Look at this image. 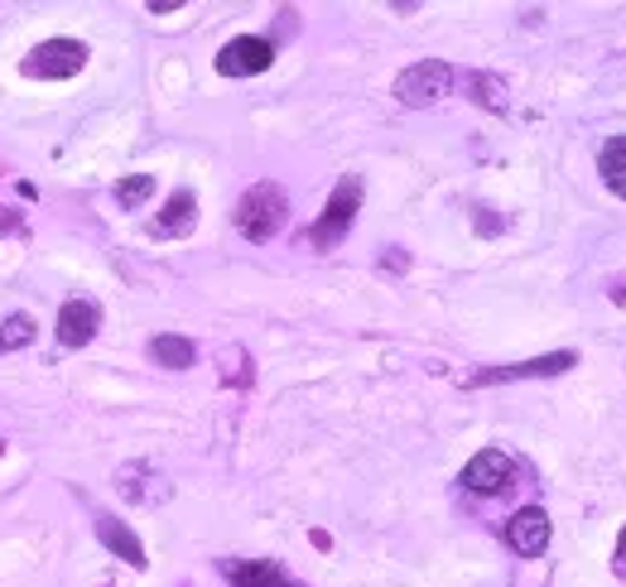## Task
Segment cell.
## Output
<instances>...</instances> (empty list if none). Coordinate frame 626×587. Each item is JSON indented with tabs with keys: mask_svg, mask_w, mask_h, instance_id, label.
<instances>
[{
	"mask_svg": "<svg viewBox=\"0 0 626 587\" xmlns=\"http://www.w3.org/2000/svg\"><path fill=\"white\" fill-rule=\"evenodd\" d=\"M468 92L477 107H487V111H506V82L501 78H491V72H468Z\"/></svg>",
	"mask_w": 626,
	"mask_h": 587,
	"instance_id": "9a60e30c",
	"label": "cell"
},
{
	"mask_svg": "<svg viewBox=\"0 0 626 587\" xmlns=\"http://www.w3.org/2000/svg\"><path fill=\"white\" fill-rule=\"evenodd\" d=\"M14 227H20V217H10L6 208H0V231H14Z\"/></svg>",
	"mask_w": 626,
	"mask_h": 587,
	"instance_id": "7402d4cb",
	"label": "cell"
},
{
	"mask_svg": "<svg viewBox=\"0 0 626 587\" xmlns=\"http://www.w3.org/2000/svg\"><path fill=\"white\" fill-rule=\"evenodd\" d=\"M458 82V72L444 63V58H425V63L405 68L396 78V97L405 107H434L439 97H448V87Z\"/></svg>",
	"mask_w": 626,
	"mask_h": 587,
	"instance_id": "5b68a950",
	"label": "cell"
},
{
	"mask_svg": "<svg viewBox=\"0 0 626 587\" xmlns=\"http://www.w3.org/2000/svg\"><path fill=\"white\" fill-rule=\"evenodd\" d=\"M617 574L626 578V530H622V545H617Z\"/></svg>",
	"mask_w": 626,
	"mask_h": 587,
	"instance_id": "44dd1931",
	"label": "cell"
},
{
	"mask_svg": "<svg viewBox=\"0 0 626 587\" xmlns=\"http://www.w3.org/2000/svg\"><path fill=\"white\" fill-rule=\"evenodd\" d=\"M193 222H198V198H193V188H179V193H169L155 231H159V237H188Z\"/></svg>",
	"mask_w": 626,
	"mask_h": 587,
	"instance_id": "8fae6325",
	"label": "cell"
},
{
	"mask_svg": "<svg viewBox=\"0 0 626 587\" xmlns=\"http://www.w3.org/2000/svg\"><path fill=\"white\" fill-rule=\"evenodd\" d=\"M285 217H289V198L280 183H256V188H246L237 202V231L256 246L270 241L275 231L285 227Z\"/></svg>",
	"mask_w": 626,
	"mask_h": 587,
	"instance_id": "6da1fadb",
	"label": "cell"
},
{
	"mask_svg": "<svg viewBox=\"0 0 626 587\" xmlns=\"http://www.w3.org/2000/svg\"><path fill=\"white\" fill-rule=\"evenodd\" d=\"M101 328V308L92 299H68L58 308V342L63 347H87Z\"/></svg>",
	"mask_w": 626,
	"mask_h": 587,
	"instance_id": "9c48e42d",
	"label": "cell"
},
{
	"mask_svg": "<svg viewBox=\"0 0 626 587\" xmlns=\"http://www.w3.org/2000/svg\"><path fill=\"white\" fill-rule=\"evenodd\" d=\"M150 193H155L150 173H130V179L116 183V202H121V208H140V202H150Z\"/></svg>",
	"mask_w": 626,
	"mask_h": 587,
	"instance_id": "e0dca14e",
	"label": "cell"
},
{
	"mask_svg": "<svg viewBox=\"0 0 626 587\" xmlns=\"http://www.w3.org/2000/svg\"><path fill=\"white\" fill-rule=\"evenodd\" d=\"M29 342H34V318L29 314H10L0 322V357H6V351H20Z\"/></svg>",
	"mask_w": 626,
	"mask_h": 587,
	"instance_id": "2e32d148",
	"label": "cell"
},
{
	"mask_svg": "<svg viewBox=\"0 0 626 587\" xmlns=\"http://www.w3.org/2000/svg\"><path fill=\"white\" fill-rule=\"evenodd\" d=\"M97 539H101V545H107V549L116 554V559H126L130 568H145V545H140V539L130 535V530H126V525L116 520V516H107V510H101V516H97Z\"/></svg>",
	"mask_w": 626,
	"mask_h": 587,
	"instance_id": "7c38bea8",
	"label": "cell"
},
{
	"mask_svg": "<svg viewBox=\"0 0 626 587\" xmlns=\"http://www.w3.org/2000/svg\"><path fill=\"white\" fill-rule=\"evenodd\" d=\"M511 472H516V462L506 458L501 448H483L468 467H463V487L477 491V496H497L506 481H511Z\"/></svg>",
	"mask_w": 626,
	"mask_h": 587,
	"instance_id": "ba28073f",
	"label": "cell"
},
{
	"mask_svg": "<svg viewBox=\"0 0 626 587\" xmlns=\"http://www.w3.org/2000/svg\"><path fill=\"white\" fill-rule=\"evenodd\" d=\"M222 361H227V380H231V386H246V380H251V357H246L241 347H231Z\"/></svg>",
	"mask_w": 626,
	"mask_h": 587,
	"instance_id": "ac0fdd59",
	"label": "cell"
},
{
	"mask_svg": "<svg viewBox=\"0 0 626 587\" xmlns=\"http://www.w3.org/2000/svg\"><path fill=\"white\" fill-rule=\"evenodd\" d=\"M574 366H578V351H549V357H530V361H511V366H483L463 386L483 390V386H506V380H540V376H564Z\"/></svg>",
	"mask_w": 626,
	"mask_h": 587,
	"instance_id": "277c9868",
	"label": "cell"
},
{
	"mask_svg": "<svg viewBox=\"0 0 626 587\" xmlns=\"http://www.w3.org/2000/svg\"><path fill=\"white\" fill-rule=\"evenodd\" d=\"M193 357H198V347L188 342V337H179V332H159L155 342H150V361L155 366H169V371H188Z\"/></svg>",
	"mask_w": 626,
	"mask_h": 587,
	"instance_id": "4fadbf2b",
	"label": "cell"
},
{
	"mask_svg": "<svg viewBox=\"0 0 626 587\" xmlns=\"http://www.w3.org/2000/svg\"><path fill=\"white\" fill-rule=\"evenodd\" d=\"M150 10L155 14H169V10H179V0H150Z\"/></svg>",
	"mask_w": 626,
	"mask_h": 587,
	"instance_id": "ffe728a7",
	"label": "cell"
},
{
	"mask_svg": "<svg viewBox=\"0 0 626 587\" xmlns=\"http://www.w3.org/2000/svg\"><path fill=\"white\" fill-rule=\"evenodd\" d=\"M405 266H410V256H405L400 246H390V251H386V270H405Z\"/></svg>",
	"mask_w": 626,
	"mask_h": 587,
	"instance_id": "d6986e66",
	"label": "cell"
},
{
	"mask_svg": "<svg viewBox=\"0 0 626 587\" xmlns=\"http://www.w3.org/2000/svg\"><path fill=\"white\" fill-rule=\"evenodd\" d=\"M270 63H275V49H270V39H260V34H241V39L222 43V53H217V72H222V78H256V72H266Z\"/></svg>",
	"mask_w": 626,
	"mask_h": 587,
	"instance_id": "8992f818",
	"label": "cell"
},
{
	"mask_svg": "<svg viewBox=\"0 0 626 587\" xmlns=\"http://www.w3.org/2000/svg\"><path fill=\"white\" fill-rule=\"evenodd\" d=\"M598 169H603L607 188H613L617 198H626V136H613V140L603 145V155H598Z\"/></svg>",
	"mask_w": 626,
	"mask_h": 587,
	"instance_id": "5bb4252c",
	"label": "cell"
},
{
	"mask_svg": "<svg viewBox=\"0 0 626 587\" xmlns=\"http://www.w3.org/2000/svg\"><path fill=\"white\" fill-rule=\"evenodd\" d=\"M506 545H511L520 559H540L549 549V516L540 506H520L511 520H506Z\"/></svg>",
	"mask_w": 626,
	"mask_h": 587,
	"instance_id": "52a82bcc",
	"label": "cell"
},
{
	"mask_svg": "<svg viewBox=\"0 0 626 587\" xmlns=\"http://www.w3.org/2000/svg\"><path fill=\"white\" fill-rule=\"evenodd\" d=\"M87 58H92V53H87L82 39H43V43H34V49L24 53L20 72H24V78H34V82H58V78L82 72Z\"/></svg>",
	"mask_w": 626,
	"mask_h": 587,
	"instance_id": "7a4b0ae2",
	"label": "cell"
},
{
	"mask_svg": "<svg viewBox=\"0 0 626 587\" xmlns=\"http://www.w3.org/2000/svg\"><path fill=\"white\" fill-rule=\"evenodd\" d=\"M222 574H227L231 587H299L280 564H270V559H246V564L241 559H227Z\"/></svg>",
	"mask_w": 626,
	"mask_h": 587,
	"instance_id": "30bf717a",
	"label": "cell"
},
{
	"mask_svg": "<svg viewBox=\"0 0 626 587\" xmlns=\"http://www.w3.org/2000/svg\"><path fill=\"white\" fill-rule=\"evenodd\" d=\"M361 212V179L357 173H347V179L332 188V198H328V208H324V217L314 222V231H309V241L318 246V251H332L347 231H352V217Z\"/></svg>",
	"mask_w": 626,
	"mask_h": 587,
	"instance_id": "3957f363",
	"label": "cell"
}]
</instances>
